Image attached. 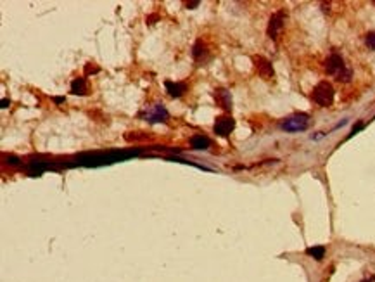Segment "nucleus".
Masks as SVG:
<instances>
[{
    "instance_id": "obj_1",
    "label": "nucleus",
    "mask_w": 375,
    "mask_h": 282,
    "mask_svg": "<svg viewBox=\"0 0 375 282\" xmlns=\"http://www.w3.org/2000/svg\"><path fill=\"white\" fill-rule=\"evenodd\" d=\"M325 71H327V74L337 76L339 81H349V78H351V71L346 68L344 59H342L341 56H337V54H332V56L327 57Z\"/></svg>"
},
{
    "instance_id": "obj_2",
    "label": "nucleus",
    "mask_w": 375,
    "mask_h": 282,
    "mask_svg": "<svg viewBox=\"0 0 375 282\" xmlns=\"http://www.w3.org/2000/svg\"><path fill=\"white\" fill-rule=\"evenodd\" d=\"M311 99H313V103L322 106V108H330L332 103H334V87L329 81H320L313 88Z\"/></svg>"
},
{
    "instance_id": "obj_3",
    "label": "nucleus",
    "mask_w": 375,
    "mask_h": 282,
    "mask_svg": "<svg viewBox=\"0 0 375 282\" xmlns=\"http://www.w3.org/2000/svg\"><path fill=\"white\" fill-rule=\"evenodd\" d=\"M310 127V116L304 113H298V115L289 116L282 123V130L285 132H303Z\"/></svg>"
},
{
    "instance_id": "obj_4",
    "label": "nucleus",
    "mask_w": 375,
    "mask_h": 282,
    "mask_svg": "<svg viewBox=\"0 0 375 282\" xmlns=\"http://www.w3.org/2000/svg\"><path fill=\"white\" fill-rule=\"evenodd\" d=\"M168 111L166 108L163 104H154L151 106L149 109H146V113H144V118L147 121H151V123H165L168 120Z\"/></svg>"
},
{
    "instance_id": "obj_5",
    "label": "nucleus",
    "mask_w": 375,
    "mask_h": 282,
    "mask_svg": "<svg viewBox=\"0 0 375 282\" xmlns=\"http://www.w3.org/2000/svg\"><path fill=\"white\" fill-rule=\"evenodd\" d=\"M233 127H235V121H233L230 116H218L216 121H214V134L220 137H226L232 134Z\"/></svg>"
},
{
    "instance_id": "obj_6",
    "label": "nucleus",
    "mask_w": 375,
    "mask_h": 282,
    "mask_svg": "<svg viewBox=\"0 0 375 282\" xmlns=\"http://www.w3.org/2000/svg\"><path fill=\"white\" fill-rule=\"evenodd\" d=\"M284 21H285V13L284 11H279L270 18V23H268V37L275 40L279 37V33L284 28Z\"/></svg>"
},
{
    "instance_id": "obj_7",
    "label": "nucleus",
    "mask_w": 375,
    "mask_h": 282,
    "mask_svg": "<svg viewBox=\"0 0 375 282\" xmlns=\"http://www.w3.org/2000/svg\"><path fill=\"white\" fill-rule=\"evenodd\" d=\"M255 66H256L258 73H260V76L265 78V80H270V78L273 76L272 62L268 59H265V57H255Z\"/></svg>"
},
{
    "instance_id": "obj_8",
    "label": "nucleus",
    "mask_w": 375,
    "mask_h": 282,
    "mask_svg": "<svg viewBox=\"0 0 375 282\" xmlns=\"http://www.w3.org/2000/svg\"><path fill=\"white\" fill-rule=\"evenodd\" d=\"M214 101H216V104L220 106V108H223L225 111H230L232 109V97H230V92L225 88H218L214 90Z\"/></svg>"
},
{
    "instance_id": "obj_9",
    "label": "nucleus",
    "mask_w": 375,
    "mask_h": 282,
    "mask_svg": "<svg viewBox=\"0 0 375 282\" xmlns=\"http://www.w3.org/2000/svg\"><path fill=\"white\" fill-rule=\"evenodd\" d=\"M165 87L168 90L171 97H182L183 93L187 92V85L185 83H173V81H166Z\"/></svg>"
},
{
    "instance_id": "obj_10",
    "label": "nucleus",
    "mask_w": 375,
    "mask_h": 282,
    "mask_svg": "<svg viewBox=\"0 0 375 282\" xmlns=\"http://www.w3.org/2000/svg\"><path fill=\"white\" fill-rule=\"evenodd\" d=\"M192 56H194L195 61H206V59H208V47L199 40L197 44L194 45V49H192Z\"/></svg>"
},
{
    "instance_id": "obj_11",
    "label": "nucleus",
    "mask_w": 375,
    "mask_h": 282,
    "mask_svg": "<svg viewBox=\"0 0 375 282\" xmlns=\"http://www.w3.org/2000/svg\"><path fill=\"white\" fill-rule=\"evenodd\" d=\"M190 146H192L194 149H208L211 146V140H209V137L199 134V135H194L192 139H190Z\"/></svg>"
},
{
    "instance_id": "obj_12",
    "label": "nucleus",
    "mask_w": 375,
    "mask_h": 282,
    "mask_svg": "<svg viewBox=\"0 0 375 282\" xmlns=\"http://www.w3.org/2000/svg\"><path fill=\"white\" fill-rule=\"evenodd\" d=\"M71 92L76 96H85L87 93V80L85 78H76L71 83Z\"/></svg>"
},
{
    "instance_id": "obj_13",
    "label": "nucleus",
    "mask_w": 375,
    "mask_h": 282,
    "mask_svg": "<svg viewBox=\"0 0 375 282\" xmlns=\"http://www.w3.org/2000/svg\"><path fill=\"white\" fill-rule=\"evenodd\" d=\"M310 256H313L315 260H322L323 256H325V248L323 246H316V248H308L306 251Z\"/></svg>"
},
{
    "instance_id": "obj_14",
    "label": "nucleus",
    "mask_w": 375,
    "mask_h": 282,
    "mask_svg": "<svg viewBox=\"0 0 375 282\" xmlns=\"http://www.w3.org/2000/svg\"><path fill=\"white\" fill-rule=\"evenodd\" d=\"M365 44H366V47H368V49L375 50V31H372V33H368V35H366Z\"/></svg>"
},
{
    "instance_id": "obj_15",
    "label": "nucleus",
    "mask_w": 375,
    "mask_h": 282,
    "mask_svg": "<svg viewBox=\"0 0 375 282\" xmlns=\"http://www.w3.org/2000/svg\"><path fill=\"white\" fill-rule=\"evenodd\" d=\"M187 7H197L199 6V2H190V4H185Z\"/></svg>"
}]
</instances>
